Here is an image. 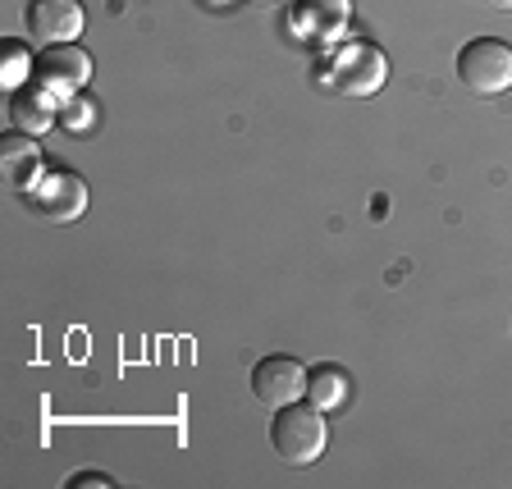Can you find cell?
Instances as JSON below:
<instances>
[{"mask_svg":"<svg viewBox=\"0 0 512 489\" xmlns=\"http://www.w3.org/2000/svg\"><path fill=\"white\" fill-rule=\"evenodd\" d=\"M0 69H5V74H0V78H5V87H10V92H14V87H23V78L32 74L28 55H23L19 46H5V55H0Z\"/></svg>","mask_w":512,"mask_h":489,"instance_id":"12","label":"cell"},{"mask_svg":"<svg viewBox=\"0 0 512 489\" xmlns=\"http://www.w3.org/2000/svg\"><path fill=\"white\" fill-rule=\"evenodd\" d=\"M348 19H352V0H298L293 5V28L307 42H334V37H343Z\"/></svg>","mask_w":512,"mask_h":489,"instance_id":"9","label":"cell"},{"mask_svg":"<svg viewBox=\"0 0 512 489\" xmlns=\"http://www.w3.org/2000/svg\"><path fill=\"white\" fill-rule=\"evenodd\" d=\"M270 444L288 467H311V462L325 453L330 444V426H325V412L316 403H284L275 407V421H270Z\"/></svg>","mask_w":512,"mask_h":489,"instance_id":"1","label":"cell"},{"mask_svg":"<svg viewBox=\"0 0 512 489\" xmlns=\"http://www.w3.org/2000/svg\"><path fill=\"white\" fill-rule=\"evenodd\" d=\"M78 485H101V489H110V480L101 476V471H83V476L69 480V489H78Z\"/></svg>","mask_w":512,"mask_h":489,"instance_id":"13","label":"cell"},{"mask_svg":"<svg viewBox=\"0 0 512 489\" xmlns=\"http://www.w3.org/2000/svg\"><path fill=\"white\" fill-rule=\"evenodd\" d=\"M23 28H28V37L37 46L78 42L87 28V10H83V0H28Z\"/></svg>","mask_w":512,"mask_h":489,"instance_id":"6","label":"cell"},{"mask_svg":"<svg viewBox=\"0 0 512 489\" xmlns=\"http://www.w3.org/2000/svg\"><path fill=\"white\" fill-rule=\"evenodd\" d=\"M32 78L55 92L60 101L78 96L87 83H92V55L83 51L78 42H60V46H42V55L32 60Z\"/></svg>","mask_w":512,"mask_h":489,"instance_id":"5","label":"cell"},{"mask_svg":"<svg viewBox=\"0 0 512 489\" xmlns=\"http://www.w3.org/2000/svg\"><path fill=\"white\" fill-rule=\"evenodd\" d=\"M55 110H60V96L46 92L37 78H28L23 87H14V92H10V119H14V128H19V133H28V138H42L46 128L60 119Z\"/></svg>","mask_w":512,"mask_h":489,"instance_id":"8","label":"cell"},{"mask_svg":"<svg viewBox=\"0 0 512 489\" xmlns=\"http://www.w3.org/2000/svg\"><path fill=\"white\" fill-rule=\"evenodd\" d=\"M252 394H256V403H266V407L298 403V398H307V366L298 357H284V352L261 357L252 366Z\"/></svg>","mask_w":512,"mask_h":489,"instance_id":"7","label":"cell"},{"mask_svg":"<svg viewBox=\"0 0 512 489\" xmlns=\"http://www.w3.org/2000/svg\"><path fill=\"white\" fill-rule=\"evenodd\" d=\"M256 5H275V0H256Z\"/></svg>","mask_w":512,"mask_h":489,"instance_id":"15","label":"cell"},{"mask_svg":"<svg viewBox=\"0 0 512 489\" xmlns=\"http://www.w3.org/2000/svg\"><path fill=\"white\" fill-rule=\"evenodd\" d=\"M348 371L334 362H320L316 371H307V403H316L320 412H339L343 403H348Z\"/></svg>","mask_w":512,"mask_h":489,"instance_id":"11","label":"cell"},{"mask_svg":"<svg viewBox=\"0 0 512 489\" xmlns=\"http://www.w3.org/2000/svg\"><path fill=\"white\" fill-rule=\"evenodd\" d=\"M490 5H494V10H508L512 14V0H490Z\"/></svg>","mask_w":512,"mask_h":489,"instance_id":"14","label":"cell"},{"mask_svg":"<svg viewBox=\"0 0 512 489\" xmlns=\"http://www.w3.org/2000/svg\"><path fill=\"white\" fill-rule=\"evenodd\" d=\"M389 78V60L371 42H343L325 60V83L339 96H375Z\"/></svg>","mask_w":512,"mask_h":489,"instance_id":"2","label":"cell"},{"mask_svg":"<svg viewBox=\"0 0 512 489\" xmlns=\"http://www.w3.org/2000/svg\"><path fill=\"white\" fill-rule=\"evenodd\" d=\"M23 202L51 224H74L78 215L87 211V183H83V174H74V170H51L23 192Z\"/></svg>","mask_w":512,"mask_h":489,"instance_id":"4","label":"cell"},{"mask_svg":"<svg viewBox=\"0 0 512 489\" xmlns=\"http://www.w3.org/2000/svg\"><path fill=\"white\" fill-rule=\"evenodd\" d=\"M458 78L476 96H499L512 87V51L494 37H476L458 51Z\"/></svg>","mask_w":512,"mask_h":489,"instance_id":"3","label":"cell"},{"mask_svg":"<svg viewBox=\"0 0 512 489\" xmlns=\"http://www.w3.org/2000/svg\"><path fill=\"white\" fill-rule=\"evenodd\" d=\"M0 147H5V151H0V160H5V183H10V188L23 197V192H28L32 183L46 174L42 170V147H32L28 133H10Z\"/></svg>","mask_w":512,"mask_h":489,"instance_id":"10","label":"cell"}]
</instances>
